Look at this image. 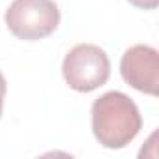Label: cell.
Instances as JSON below:
<instances>
[{"mask_svg":"<svg viewBox=\"0 0 159 159\" xmlns=\"http://www.w3.org/2000/svg\"><path fill=\"white\" fill-rule=\"evenodd\" d=\"M92 131L109 150L125 148L142 129V116L135 101L124 92L111 90L92 103Z\"/></svg>","mask_w":159,"mask_h":159,"instance_id":"cell-1","label":"cell"},{"mask_svg":"<svg viewBox=\"0 0 159 159\" xmlns=\"http://www.w3.org/2000/svg\"><path fill=\"white\" fill-rule=\"evenodd\" d=\"M62 75L71 90L88 94L109 81L111 60L99 45L79 43L66 54Z\"/></svg>","mask_w":159,"mask_h":159,"instance_id":"cell-2","label":"cell"},{"mask_svg":"<svg viewBox=\"0 0 159 159\" xmlns=\"http://www.w3.org/2000/svg\"><path fill=\"white\" fill-rule=\"evenodd\" d=\"M4 21L17 39L38 41L58 28L60 10L54 0H13Z\"/></svg>","mask_w":159,"mask_h":159,"instance_id":"cell-3","label":"cell"},{"mask_svg":"<svg viewBox=\"0 0 159 159\" xmlns=\"http://www.w3.org/2000/svg\"><path fill=\"white\" fill-rule=\"evenodd\" d=\"M122 79L135 90L157 96L159 92V54L150 45L129 47L120 60Z\"/></svg>","mask_w":159,"mask_h":159,"instance_id":"cell-4","label":"cell"},{"mask_svg":"<svg viewBox=\"0 0 159 159\" xmlns=\"http://www.w3.org/2000/svg\"><path fill=\"white\" fill-rule=\"evenodd\" d=\"M127 2L139 10H155L159 6V0H127Z\"/></svg>","mask_w":159,"mask_h":159,"instance_id":"cell-5","label":"cell"},{"mask_svg":"<svg viewBox=\"0 0 159 159\" xmlns=\"http://www.w3.org/2000/svg\"><path fill=\"white\" fill-rule=\"evenodd\" d=\"M6 90H8V84H6V77L0 71V118H2V111H4V98H6Z\"/></svg>","mask_w":159,"mask_h":159,"instance_id":"cell-6","label":"cell"}]
</instances>
